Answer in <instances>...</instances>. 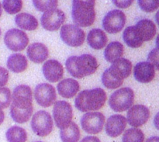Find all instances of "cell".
Here are the masks:
<instances>
[{
    "instance_id": "24",
    "label": "cell",
    "mask_w": 159,
    "mask_h": 142,
    "mask_svg": "<svg viewBox=\"0 0 159 142\" xmlns=\"http://www.w3.org/2000/svg\"><path fill=\"white\" fill-rule=\"evenodd\" d=\"M27 66V60L22 54H11L7 60L8 68L15 73L23 72L26 69Z\"/></svg>"
},
{
    "instance_id": "44",
    "label": "cell",
    "mask_w": 159,
    "mask_h": 142,
    "mask_svg": "<svg viewBox=\"0 0 159 142\" xmlns=\"http://www.w3.org/2000/svg\"><path fill=\"white\" fill-rule=\"evenodd\" d=\"M2 5L0 3V16H2Z\"/></svg>"
},
{
    "instance_id": "46",
    "label": "cell",
    "mask_w": 159,
    "mask_h": 142,
    "mask_svg": "<svg viewBox=\"0 0 159 142\" xmlns=\"http://www.w3.org/2000/svg\"><path fill=\"white\" fill-rule=\"evenodd\" d=\"M36 142H42V141H36Z\"/></svg>"
},
{
    "instance_id": "14",
    "label": "cell",
    "mask_w": 159,
    "mask_h": 142,
    "mask_svg": "<svg viewBox=\"0 0 159 142\" xmlns=\"http://www.w3.org/2000/svg\"><path fill=\"white\" fill-rule=\"evenodd\" d=\"M127 123L134 128L145 124L150 117V110L144 105L132 106L127 113Z\"/></svg>"
},
{
    "instance_id": "1",
    "label": "cell",
    "mask_w": 159,
    "mask_h": 142,
    "mask_svg": "<svg viewBox=\"0 0 159 142\" xmlns=\"http://www.w3.org/2000/svg\"><path fill=\"white\" fill-rule=\"evenodd\" d=\"M67 71L76 79H82L85 76L96 72L98 68V62L91 54H82L79 56H71L66 61Z\"/></svg>"
},
{
    "instance_id": "21",
    "label": "cell",
    "mask_w": 159,
    "mask_h": 142,
    "mask_svg": "<svg viewBox=\"0 0 159 142\" xmlns=\"http://www.w3.org/2000/svg\"><path fill=\"white\" fill-rule=\"evenodd\" d=\"M89 45L95 50H100L107 45L108 38L104 31L101 29H93L87 36Z\"/></svg>"
},
{
    "instance_id": "18",
    "label": "cell",
    "mask_w": 159,
    "mask_h": 142,
    "mask_svg": "<svg viewBox=\"0 0 159 142\" xmlns=\"http://www.w3.org/2000/svg\"><path fill=\"white\" fill-rule=\"evenodd\" d=\"M134 26L143 42L152 40L156 34V26L153 21L148 19L139 20Z\"/></svg>"
},
{
    "instance_id": "7",
    "label": "cell",
    "mask_w": 159,
    "mask_h": 142,
    "mask_svg": "<svg viewBox=\"0 0 159 142\" xmlns=\"http://www.w3.org/2000/svg\"><path fill=\"white\" fill-rule=\"evenodd\" d=\"M11 107L20 110H28L33 107V95L28 85H21L16 87L12 96Z\"/></svg>"
},
{
    "instance_id": "20",
    "label": "cell",
    "mask_w": 159,
    "mask_h": 142,
    "mask_svg": "<svg viewBox=\"0 0 159 142\" xmlns=\"http://www.w3.org/2000/svg\"><path fill=\"white\" fill-rule=\"evenodd\" d=\"M57 88L61 96L67 99H71L74 97L79 91L80 85L75 79H66L61 81Z\"/></svg>"
},
{
    "instance_id": "8",
    "label": "cell",
    "mask_w": 159,
    "mask_h": 142,
    "mask_svg": "<svg viewBox=\"0 0 159 142\" xmlns=\"http://www.w3.org/2000/svg\"><path fill=\"white\" fill-rule=\"evenodd\" d=\"M60 36L63 42L71 47H79L83 44L85 34L83 30L72 24H65L61 28Z\"/></svg>"
},
{
    "instance_id": "25",
    "label": "cell",
    "mask_w": 159,
    "mask_h": 142,
    "mask_svg": "<svg viewBox=\"0 0 159 142\" xmlns=\"http://www.w3.org/2000/svg\"><path fill=\"white\" fill-rule=\"evenodd\" d=\"M110 69L120 78L124 79L129 77L131 73L132 63L126 58H120L113 62Z\"/></svg>"
},
{
    "instance_id": "19",
    "label": "cell",
    "mask_w": 159,
    "mask_h": 142,
    "mask_svg": "<svg viewBox=\"0 0 159 142\" xmlns=\"http://www.w3.org/2000/svg\"><path fill=\"white\" fill-rule=\"evenodd\" d=\"M48 55L49 51L43 44L34 43L27 48L28 57L34 63H42L48 59Z\"/></svg>"
},
{
    "instance_id": "4",
    "label": "cell",
    "mask_w": 159,
    "mask_h": 142,
    "mask_svg": "<svg viewBox=\"0 0 159 142\" xmlns=\"http://www.w3.org/2000/svg\"><path fill=\"white\" fill-rule=\"evenodd\" d=\"M134 102V93L128 87L116 90L110 96L109 105L115 112H124L128 110Z\"/></svg>"
},
{
    "instance_id": "36",
    "label": "cell",
    "mask_w": 159,
    "mask_h": 142,
    "mask_svg": "<svg viewBox=\"0 0 159 142\" xmlns=\"http://www.w3.org/2000/svg\"><path fill=\"white\" fill-rule=\"evenodd\" d=\"M9 80V71L5 68L0 67V88L6 85Z\"/></svg>"
},
{
    "instance_id": "40",
    "label": "cell",
    "mask_w": 159,
    "mask_h": 142,
    "mask_svg": "<svg viewBox=\"0 0 159 142\" xmlns=\"http://www.w3.org/2000/svg\"><path fill=\"white\" fill-rule=\"evenodd\" d=\"M145 142H159V137H157V136L151 137V138H149L148 139L146 140Z\"/></svg>"
},
{
    "instance_id": "6",
    "label": "cell",
    "mask_w": 159,
    "mask_h": 142,
    "mask_svg": "<svg viewBox=\"0 0 159 142\" xmlns=\"http://www.w3.org/2000/svg\"><path fill=\"white\" fill-rule=\"evenodd\" d=\"M53 117L58 128H66L71 124L73 118V110L71 104L66 101H57L53 108Z\"/></svg>"
},
{
    "instance_id": "3",
    "label": "cell",
    "mask_w": 159,
    "mask_h": 142,
    "mask_svg": "<svg viewBox=\"0 0 159 142\" xmlns=\"http://www.w3.org/2000/svg\"><path fill=\"white\" fill-rule=\"evenodd\" d=\"M94 0H74L71 16L75 26L87 27L93 24L96 19Z\"/></svg>"
},
{
    "instance_id": "35",
    "label": "cell",
    "mask_w": 159,
    "mask_h": 142,
    "mask_svg": "<svg viewBox=\"0 0 159 142\" xmlns=\"http://www.w3.org/2000/svg\"><path fill=\"white\" fill-rule=\"evenodd\" d=\"M148 62L153 65L154 68L159 71V49L154 48L152 50L148 56Z\"/></svg>"
},
{
    "instance_id": "15",
    "label": "cell",
    "mask_w": 159,
    "mask_h": 142,
    "mask_svg": "<svg viewBox=\"0 0 159 142\" xmlns=\"http://www.w3.org/2000/svg\"><path fill=\"white\" fill-rule=\"evenodd\" d=\"M127 121L122 115H113L108 118L106 124V132L111 138H116L124 132Z\"/></svg>"
},
{
    "instance_id": "17",
    "label": "cell",
    "mask_w": 159,
    "mask_h": 142,
    "mask_svg": "<svg viewBox=\"0 0 159 142\" xmlns=\"http://www.w3.org/2000/svg\"><path fill=\"white\" fill-rule=\"evenodd\" d=\"M43 76L51 82H58L62 79L64 68L61 64L56 60H48L43 64L42 68Z\"/></svg>"
},
{
    "instance_id": "41",
    "label": "cell",
    "mask_w": 159,
    "mask_h": 142,
    "mask_svg": "<svg viewBox=\"0 0 159 142\" xmlns=\"http://www.w3.org/2000/svg\"><path fill=\"white\" fill-rule=\"evenodd\" d=\"M5 119V114H4V112L0 109V125L3 123Z\"/></svg>"
},
{
    "instance_id": "29",
    "label": "cell",
    "mask_w": 159,
    "mask_h": 142,
    "mask_svg": "<svg viewBox=\"0 0 159 142\" xmlns=\"http://www.w3.org/2000/svg\"><path fill=\"white\" fill-rule=\"evenodd\" d=\"M6 137L9 142H26L27 140V134L26 131L17 126H13L8 129Z\"/></svg>"
},
{
    "instance_id": "9",
    "label": "cell",
    "mask_w": 159,
    "mask_h": 142,
    "mask_svg": "<svg viewBox=\"0 0 159 142\" xmlns=\"http://www.w3.org/2000/svg\"><path fill=\"white\" fill-rule=\"evenodd\" d=\"M105 117L100 112H90L83 115L81 120L82 127L86 133L97 135L102 131Z\"/></svg>"
},
{
    "instance_id": "11",
    "label": "cell",
    "mask_w": 159,
    "mask_h": 142,
    "mask_svg": "<svg viewBox=\"0 0 159 142\" xmlns=\"http://www.w3.org/2000/svg\"><path fill=\"white\" fill-rule=\"evenodd\" d=\"M126 20V16L123 11L113 9L105 16L102 20V26L109 34H116L122 30Z\"/></svg>"
},
{
    "instance_id": "2",
    "label": "cell",
    "mask_w": 159,
    "mask_h": 142,
    "mask_svg": "<svg viewBox=\"0 0 159 142\" xmlns=\"http://www.w3.org/2000/svg\"><path fill=\"white\" fill-rule=\"evenodd\" d=\"M107 101V93L102 89L96 88L80 92L76 96L75 107L81 112L99 110Z\"/></svg>"
},
{
    "instance_id": "32",
    "label": "cell",
    "mask_w": 159,
    "mask_h": 142,
    "mask_svg": "<svg viewBox=\"0 0 159 142\" xmlns=\"http://www.w3.org/2000/svg\"><path fill=\"white\" fill-rule=\"evenodd\" d=\"M33 3L34 5V7L40 12H47L51 9H54L58 5V2L57 0H48V1L34 0Z\"/></svg>"
},
{
    "instance_id": "13",
    "label": "cell",
    "mask_w": 159,
    "mask_h": 142,
    "mask_svg": "<svg viewBox=\"0 0 159 142\" xmlns=\"http://www.w3.org/2000/svg\"><path fill=\"white\" fill-rule=\"evenodd\" d=\"M65 15L62 10L59 9L47 11L40 18L41 25L45 30L49 31H55L65 23Z\"/></svg>"
},
{
    "instance_id": "31",
    "label": "cell",
    "mask_w": 159,
    "mask_h": 142,
    "mask_svg": "<svg viewBox=\"0 0 159 142\" xmlns=\"http://www.w3.org/2000/svg\"><path fill=\"white\" fill-rule=\"evenodd\" d=\"M2 6L9 14H16L22 9L23 2L21 0H5L2 2Z\"/></svg>"
},
{
    "instance_id": "10",
    "label": "cell",
    "mask_w": 159,
    "mask_h": 142,
    "mask_svg": "<svg viewBox=\"0 0 159 142\" xmlns=\"http://www.w3.org/2000/svg\"><path fill=\"white\" fill-rule=\"evenodd\" d=\"M4 42L9 50L12 51H22L29 43L27 34L21 30L11 29L6 33Z\"/></svg>"
},
{
    "instance_id": "45",
    "label": "cell",
    "mask_w": 159,
    "mask_h": 142,
    "mask_svg": "<svg viewBox=\"0 0 159 142\" xmlns=\"http://www.w3.org/2000/svg\"><path fill=\"white\" fill-rule=\"evenodd\" d=\"M1 34H2V33H1V30H0V36H1Z\"/></svg>"
},
{
    "instance_id": "33",
    "label": "cell",
    "mask_w": 159,
    "mask_h": 142,
    "mask_svg": "<svg viewBox=\"0 0 159 142\" xmlns=\"http://www.w3.org/2000/svg\"><path fill=\"white\" fill-rule=\"evenodd\" d=\"M11 92L6 87L0 88V109L7 108L11 103Z\"/></svg>"
},
{
    "instance_id": "12",
    "label": "cell",
    "mask_w": 159,
    "mask_h": 142,
    "mask_svg": "<svg viewBox=\"0 0 159 142\" xmlns=\"http://www.w3.org/2000/svg\"><path fill=\"white\" fill-rule=\"evenodd\" d=\"M34 97L40 106L49 107L54 104L56 100V91L53 85L48 83H40L34 89Z\"/></svg>"
},
{
    "instance_id": "42",
    "label": "cell",
    "mask_w": 159,
    "mask_h": 142,
    "mask_svg": "<svg viewBox=\"0 0 159 142\" xmlns=\"http://www.w3.org/2000/svg\"><path fill=\"white\" fill-rule=\"evenodd\" d=\"M155 20H156L157 23H158L159 26V10L157 12V13L155 14Z\"/></svg>"
},
{
    "instance_id": "30",
    "label": "cell",
    "mask_w": 159,
    "mask_h": 142,
    "mask_svg": "<svg viewBox=\"0 0 159 142\" xmlns=\"http://www.w3.org/2000/svg\"><path fill=\"white\" fill-rule=\"evenodd\" d=\"M144 135L143 131L138 128L127 129L123 135V142H144Z\"/></svg>"
},
{
    "instance_id": "38",
    "label": "cell",
    "mask_w": 159,
    "mask_h": 142,
    "mask_svg": "<svg viewBox=\"0 0 159 142\" xmlns=\"http://www.w3.org/2000/svg\"><path fill=\"white\" fill-rule=\"evenodd\" d=\"M81 142H101L100 140L95 136H87L84 138Z\"/></svg>"
},
{
    "instance_id": "43",
    "label": "cell",
    "mask_w": 159,
    "mask_h": 142,
    "mask_svg": "<svg viewBox=\"0 0 159 142\" xmlns=\"http://www.w3.org/2000/svg\"><path fill=\"white\" fill-rule=\"evenodd\" d=\"M156 46H157V48L159 49V34L158 35V37H157V39H156Z\"/></svg>"
},
{
    "instance_id": "39",
    "label": "cell",
    "mask_w": 159,
    "mask_h": 142,
    "mask_svg": "<svg viewBox=\"0 0 159 142\" xmlns=\"http://www.w3.org/2000/svg\"><path fill=\"white\" fill-rule=\"evenodd\" d=\"M154 124H155V127L159 131V112L155 115V119H154Z\"/></svg>"
},
{
    "instance_id": "22",
    "label": "cell",
    "mask_w": 159,
    "mask_h": 142,
    "mask_svg": "<svg viewBox=\"0 0 159 142\" xmlns=\"http://www.w3.org/2000/svg\"><path fill=\"white\" fill-rule=\"evenodd\" d=\"M15 22L17 26L25 30H34L38 26V21L36 17L26 12L17 14L15 17Z\"/></svg>"
},
{
    "instance_id": "23",
    "label": "cell",
    "mask_w": 159,
    "mask_h": 142,
    "mask_svg": "<svg viewBox=\"0 0 159 142\" xmlns=\"http://www.w3.org/2000/svg\"><path fill=\"white\" fill-rule=\"evenodd\" d=\"M124 53V45L118 41H113L109 44L104 51V57L108 62L113 63L121 58Z\"/></svg>"
},
{
    "instance_id": "34",
    "label": "cell",
    "mask_w": 159,
    "mask_h": 142,
    "mask_svg": "<svg viewBox=\"0 0 159 142\" xmlns=\"http://www.w3.org/2000/svg\"><path fill=\"white\" fill-rule=\"evenodd\" d=\"M140 8L144 12H152L156 10L159 7V0H139L138 1Z\"/></svg>"
},
{
    "instance_id": "37",
    "label": "cell",
    "mask_w": 159,
    "mask_h": 142,
    "mask_svg": "<svg viewBox=\"0 0 159 142\" xmlns=\"http://www.w3.org/2000/svg\"><path fill=\"white\" fill-rule=\"evenodd\" d=\"M113 3L117 7L121 8V9H125V8L129 7L133 3V1L132 0H124V1H119V0H117V1H113Z\"/></svg>"
},
{
    "instance_id": "28",
    "label": "cell",
    "mask_w": 159,
    "mask_h": 142,
    "mask_svg": "<svg viewBox=\"0 0 159 142\" xmlns=\"http://www.w3.org/2000/svg\"><path fill=\"white\" fill-rule=\"evenodd\" d=\"M60 137L62 142H79L80 139V131L77 124L71 122L66 128L61 130Z\"/></svg>"
},
{
    "instance_id": "5",
    "label": "cell",
    "mask_w": 159,
    "mask_h": 142,
    "mask_svg": "<svg viewBox=\"0 0 159 142\" xmlns=\"http://www.w3.org/2000/svg\"><path fill=\"white\" fill-rule=\"evenodd\" d=\"M32 130L37 136L46 137L51 133L54 127L52 117L48 112L40 110L33 116L31 121Z\"/></svg>"
},
{
    "instance_id": "27",
    "label": "cell",
    "mask_w": 159,
    "mask_h": 142,
    "mask_svg": "<svg viewBox=\"0 0 159 142\" xmlns=\"http://www.w3.org/2000/svg\"><path fill=\"white\" fill-rule=\"evenodd\" d=\"M102 82L104 86L110 89H115L119 88L124 83V79L116 76L110 68L105 70L102 76Z\"/></svg>"
},
{
    "instance_id": "16",
    "label": "cell",
    "mask_w": 159,
    "mask_h": 142,
    "mask_svg": "<svg viewBox=\"0 0 159 142\" xmlns=\"http://www.w3.org/2000/svg\"><path fill=\"white\" fill-rule=\"evenodd\" d=\"M134 76L138 82L141 83H148L152 82L155 76V68L148 62H139L134 69Z\"/></svg>"
},
{
    "instance_id": "26",
    "label": "cell",
    "mask_w": 159,
    "mask_h": 142,
    "mask_svg": "<svg viewBox=\"0 0 159 142\" xmlns=\"http://www.w3.org/2000/svg\"><path fill=\"white\" fill-rule=\"evenodd\" d=\"M123 39L127 46L132 48H140L143 44V41L140 38L134 26H128L124 30Z\"/></svg>"
}]
</instances>
